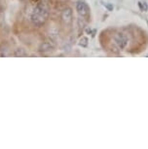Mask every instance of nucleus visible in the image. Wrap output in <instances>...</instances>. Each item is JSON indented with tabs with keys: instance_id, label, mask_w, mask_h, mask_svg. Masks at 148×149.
I'll list each match as a JSON object with an SVG mask.
<instances>
[{
	"instance_id": "obj_7",
	"label": "nucleus",
	"mask_w": 148,
	"mask_h": 149,
	"mask_svg": "<svg viewBox=\"0 0 148 149\" xmlns=\"http://www.w3.org/2000/svg\"><path fill=\"white\" fill-rule=\"evenodd\" d=\"M147 8H148V7H147V4L144 2V3H143V9H144V10H147Z\"/></svg>"
},
{
	"instance_id": "obj_6",
	"label": "nucleus",
	"mask_w": 148,
	"mask_h": 149,
	"mask_svg": "<svg viewBox=\"0 0 148 149\" xmlns=\"http://www.w3.org/2000/svg\"><path fill=\"white\" fill-rule=\"evenodd\" d=\"M14 55L16 56V57H23V56H26V50L22 49V48H19V49H17L15 53H14Z\"/></svg>"
},
{
	"instance_id": "obj_5",
	"label": "nucleus",
	"mask_w": 148,
	"mask_h": 149,
	"mask_svg": "<svg viewBox=\"0 0 148 149\" xmlns=\"http://www.w3.org/2000/svg\"><path fill=\"white\" fill-rule=\"evenodd\" d=\"M54 48H55V45L52 41H45L40 45V47H39V51H40L41 53L51 52L54 50Z\"/></svg>"
},
{
	"instance_id": "obj_2",
	"label": "nucleus",
	"mask_w": 148,
	"mask_h": 149,
	"mask_svg": "<svg viewBox=\"0 0 148 149\" xmlns=\"http://www.w3.org/2000/svg\"><path fill=\"white\" fill-rule=\"evenodd\" d=\"M72 10L71 8L66 7L65 8L63 11H61V15H60V19L63 22L66 26H69V24H72V21H73V18H72Z\"/></svg>"
},
{
	"instance_id": "obj_1",
	"label": "nucleus",
	"mask_w": 148,
	"mask_h": 149,
	"mask_svg": "<svg viewBox=\"0 0 148 149\" xmlns=\"http://www.w3.org/2000/svg\"><path fill=\"white\" fill-rule=\"evenodd\" d=\"M49 17V12L48 9L43 6V5H37L35 6V8L33 9V12L31 14V22L33 24L37 26H43L44 24L46 22L47 19Z\"/></svg>"
},
{
	"instance_id": "obj_4",
	"label": "nucleus",
	"mask_w": 148,
	"mask_h": 149,
	"mask_svg": "<svg viewBox=\"0 0 148 149\" xmlns=\"http://www.w3.org/2000/svg\"><path fill=\"white\" fill-rule=\"evenodd\" d=\"M115 43L121 50L124 49V48L127 46V44H128L127 36L124 35L123 33H118V34L115 36Z\"/></svg>"
},
{
	"instance_id": "obj_3",
	"label": "nucleus",
	"mask_w": 148,
	"mask_h": 149,
	"mask_svg": "<svg viewBox=\"0 0 148 149\" xmlns=\"http://www.w3.org/2000/svg\"><path fill=\"white\" fill-rule=\"evenodd\" d=\"M76 10L77 13L79 14L81 17H87L89 15V7L88 5L84 1H78L76 4Z\"/></svg>"
},
{
	"instance_id": "obj_8",
	"label": "nucleus",
	"mask_w": 148,
	"mask_h": 149,
	"mask_svg": "<svg viewBox=\"0 0 148 149\" xmlns=\"http://www.w3.org/2000/svg\"><path fill=\"white\" fill-rule=\"evenodd\" d=\"M0 10H1V4H0Z\"/></svg>"
}]
</instances>
